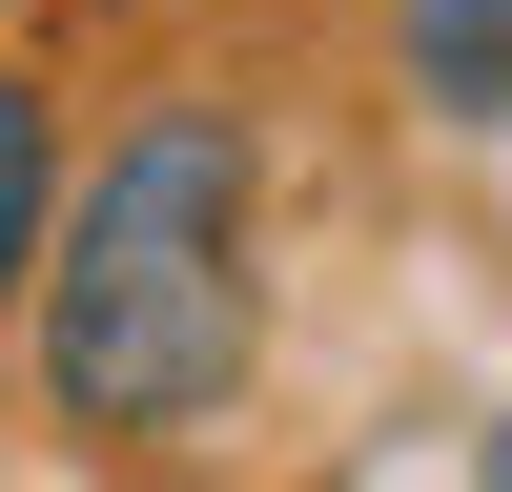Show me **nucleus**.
Segmentation results:
<instances>
[{"mask_svg":"<svg viewBox=\"0 0 512 492\" xmlns=\"http://www.w3.org/2000/svg\"><path fill=\"white\" fill-rule=\"evenodd\" d=\"M267 369V123L226 82H164L82 144L21 287V390L62 451H205Z\"/></svg>","mask_w":512,"mask_h":492,"instance_id":"obj_1","label":"nucleus"},{"mask_svg":"<svg viewBox=\"0 0 512 492\" xmlns=\"http://www.w3.org/2000/svg\"><path fill=\"white\" fill-rule=\"evenodd\" d=\"M390 41H410V103L431 123L512 144V0H390Z\"/></svg>","mask_w":512,"mask_h":492,"instance_id":"obj_2","label":"nucleus"},{"mask_svg":"<svg viewBox=\"0 0 512 492\" xmlns=\"http://www.w3.org/2000/svg\"><path fill=\"white\" fill-rule=\"evenodd\" d=\"M41 226H62V103L0 62V369H21V287H41Z\"/></svg>","mask_w":512,"mask_h":492,"instance_id":"obj_3","label":"nucleus"},{"mask_svg":"<svg viewBox=\"0 0 512 492\" xmlns=\"http://www.w3.org/2000/svg\"><path fill=\"white\" fill-rule=\"evenodd\" d=\"M472 492H512V410H492V451H472Z\"/></svg>","mask_w":512,"mask_h":492,"instance_id":"obj_4","label":"nucleus"}]
</instances>
